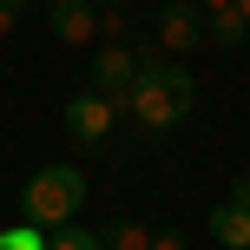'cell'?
Returning <instances> with one entry per match:
<instances>
[{"label": "cell", "instance_id": "1", "mask_svg": "<svg viewBox=\"0 0 250 250\" xmlns=\"http://www.w3.org/2000/svg\"><path fill=\"white\" fill-rule=\"evenodd\" d=\"M191 105H198V79H191L185 66L145 53V60H138V79H132V92H125L119 112H132L145 132H171V125L191 119Z\"/></svg>", "mask_w": 250, "mask_h": 250}, {"label": "cell", "instance_id": "2", "mask_svg": "<svg viewBox=\"0 0 250 250\" xmlns=\"http://www.w3.org/2000/svg\"><path fill=\"white\" fill-rule=\"evenodd\" d=\"M79 204H86V171H79V165H40L20 185V224L60 230V224L79 217Z\"/></svg>", "mask_w": 250, "mask_h": 250}, {"label": "cell", "instance_id": "3", "mask_svg": "<svg viewBox=\"0 0 250 250\" xmlns=\"http://www.w3.org/2000/svg\"><path fill=\"white\" fill-rule=\"evenodd\" d=\"M112 119H119V105L105 99V92H73V99H66V132H73L79 145H105V138H112Z\"/></svg>", "mask_w": 250, "mask_h": 250}, {"label": "cell", "instance_id": "4", "mask_svg": "<svg viewBox=\"0 0 250 250\" xmlns=\"http://www.w3.org/2000/svg\"><path fill=\"white\" fill-rule=\"evenodd\" d=\"M132 79H138V53L132 46H99L92 53V92H105L112 105H125V92H132Z\"/></svg>", "mask_w": 250, "mask_h": 250}, {"label": "cell", "instance_id": "5", "mask_svg": "<svg viewBox=\"0 0 250 250\" xmlns=\"http://www.w3.org/2000/svg\"><path fill=\"white\" fill-rule=\"evenodd\" d=\"M198 40H204V13L191 0H165L158 7V46L165 53H191Z\"/></svg>", "mask_w": 250, "mask_h": 250}, {"label": "cell", "instance_id": "6", "mask_svg": "<svg viewBox=\"0 0 250 250\" xmlns=\"http://www.w3.org/2000/svg\"><path fill=\"white\" fill-rule=\"evenodd\" d=\"M53 40H66V46H86V40H99V7L92 0H73V7H53L46 13Z\"/></svg>", "mask_w": 250, "mask_h": 250}, {"label": "cell", "instance_id": "7", "mask_svg": "<svg viewBox=\"0 0 250 250\" xmlns=\"http://www.w3.org/2000/svg\"><path fill=\"white\" fill-rule=\"evenodd\" d=\"M211 237L217 244H224V250H250V211H244V204H217V211H211Z\"/></svg>", "mask_w": 250, "mask_h": 250}, {"label": "cell", "instance_id": "8", "mask_svg": "<svg viewBox=\"0 0 250 250\" xmlns=\"http://www.w3.org/2000/svg\"><path fill=\"white\" fill-rule=\"evenodd\" d=\"M204 40H211V46H244L250 40V20L237 7H217V13H204Z\"/></svg>", "mask_w": 250, "mask_h": 250}, {"label": "cell", "instance_id": "9", "mask_svg": "<svg viewBox=\"0 0 250 250\" xmlns=\"http://www.w3.org/2000/svg\"><path fill=\"white\" fill-rule=\"evenodd\" d=\"M151 237H158V230L132 224V217H112V224L99 230V244H105V250H151Z\"/></svg>", "mask_w": 250, "mask_h": 250}, {"label": "cell", "instance_id": "10", "mask_svg": "<svg viewBox=\"0 0 250 250\" xmlns=\"http://www.w3.org/2000/svg\"><path fill=\"white\" fill-rule=\"evenodd\" d=\"M53 230H40V224H7L0 230V250H46Z\"/></svg>", "mask_w": 250, "mask_h": 250}, {"label": "cell", "instance_id": "11", "mask_svg": "<svg viewBox=\"0 0 250 250\" xmlns=\"http://www.w3.org/2000/svg\"><path fill=\"white\" fill-rule=\"evenodd\" d=\"M46 250H105V244H99V230H79V224H60V230H53V237H46Z\"/></svg>", "mask_w": 250, "mask_h": 250}, {"label": "cell", "instance_id": "12", "mask_svg": "<svg viewBox=\"0 0 250 250\" xmlns=\"http://www.w3.org/2000/svg\"><path fill=\"white\" fill-rule=\"evenodd\" d=\"M125 26H132V20H125V7H99V33H112V40H119Z\"/></svg>", "mask_w": 250, "mask_h": 250}, {"label": "cell", "instance_id": "13", "mask_svg": "<svg viewBox=\"0 0 250 250\" xmlns=\"http://www.w3.org/2000/svg\"><path fill=\"white\" fill-rule=\"evenodd\" d=\"M151 250H191V244H185V230H158V237H151Z\"/></svg>", "mask_w": 250, "mask_h": 250}, {"label": "cell", "instance_id": "14", "mask_svg": "<svg viewBox=\"0 0 250 250\" xmlns=\"http://www.w3.org/2000/svg\"><path fill=\"white\" fill-rule=\"evenodd\" d=\"M230 204H244V211H250V171L237 178V185H230Z\"/></svg>", "mask_w": 250, "mask_h": 250}, {"label": "cell", "instance_id": "15", "mask_svg": "<svg viewBox=\"0 0 250 250\" xmlns=\"http://www.w3.org/2000/svg\"><path fill=\"white\" fill-rule=\"evenodd\" d=\"M13 26H20V13H13V7H7V0H0V40H7V33H13Z\"/></svg>", "mask_w": 250, "mask_h": 250}, {"label": "cell", "instance_id": "16", "mask_svg": "<svg viewBox=\"0 0 250 250\" xmlns=\"http://www.w3.org/2000/svg\"><path fill=\"white\" fill-rule=\"evenodd\" d=\"M191 7H198V13H217V7H230V0H191Z\"/></svg>", "mask_w": 250, "mask_h": 250}, {"label": "cell", "instance_id": "17", "mask_svg": "<svg viewBox=\"0 0 250 250\" xmlns=\"http://www.w3.org/2000/svg\"><path fill=\"white\" fill-rule=\"evenodd\" d=\"M7 7H13V13H26V7H33V0H7Z\"/></svg>", "mask_w": 250, "mask_h": 250}, {"label": "cell", "instance_id": "18", "mask_svg": "<svg viewBox=\"0 0 250 250\" xmlns=\"http://www.w3.org/2000/svg\"><path fill=\"white\" fill-rule=\"evenodd\" d=\"M230 7H237V13H244V20H250V0H230Z\"/></svg>", "mask_w": 250, "mask_h": 250}, {"label": "cell", "instance_id": "19", "mask_svg": "<svg viewBox=\"0 0 250 250\" xmlns=\"http://www.w3.org/2000/svg\"><path fill=\"white\" fill-rule=\"evenodd\" d=\"M53 7H73V0H46V13H53Z\"/></svg>", "mask_w": 250, "mask_h": 250}, {"label": "cell", "instance_id": "20", "mask_svg": "<svg viewBox=\"0 0 250 250\" xmlns=\"http://www.w3.org/2000/svg\"><path fill=\"white\" fill-rule=\"evenodd\" d=\"M92 7H119V0H92Z\"/></svg>", "mask_w": 250, "mask_h": 250}]
</instances>
